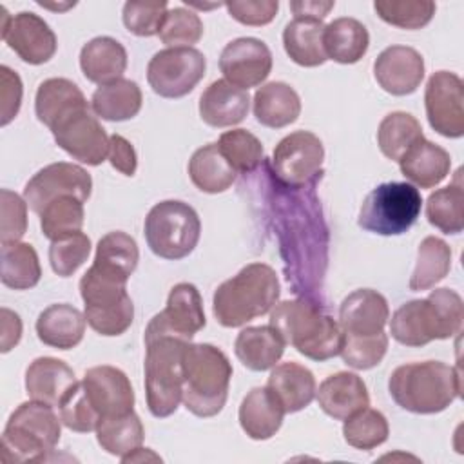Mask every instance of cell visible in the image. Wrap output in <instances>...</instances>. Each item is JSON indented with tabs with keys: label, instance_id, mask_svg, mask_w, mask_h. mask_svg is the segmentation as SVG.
Returning <instances> with one entry per match:
<instances>
[{
	"label": "cell",
	"instance_id": "3",
	"mask_svg": "<svg viewBox=\"0 0 464 464\" xmlns=\"http://www.w3.org/2000/svg\"><path fill=\"white\" fill-rule=\"evenodd\" d=\"M279 279L266 263H250L223 281L212 297L216 321L225 328H237L270 312L279 299Z\"/></svg>",
	"mask_w": 464,
	"mask_h": 464
},
{
	"label": "cell",
	"instance_id": "56",
	"mask_svg": "<svg viewBox=\"0 0 464 464\" xmlns=\"http://www.w3.org/2000/svg\"><path fill=\"white\" fill-rule=\"evenodd\" d=\"M2 315V324H0V352L7 353L9 350H13L22 337V321L20 315L9 308H2L0 310Z\"/></svg>",
	"mask_w": 464,
	"mask_h": 464
},
{
	"label": "cell",
	"instance_id": "9",
	"mask_svg": "<svg viewBox=\"0 0 464 464\" xmlns=\"http://www.w3.org/2000/svg\"><path fill=\"white\" fill-rule=\"evenodd\" d=\"M143 230L152 254L176 261L196 248L201 236V221L188 203L165 199L149 210Z\"/></svg>",
	"mask_w": 464,
	"mask_h": 464
},
{
	"label": "cell",
	"instance_id": "58",
	"mask_svg": "<svg viewBox=\"0 0 464 464\" xmlns=\"http://www.w3.org/2000/svg\"><path fill=\"white\" fill-rule=\"evenodd\" d=\"M147 459H152V460H161L158 455H154L150 450H147V448H138V450H134L132 453H129L127 457H123V459H120L121 462H140V460H147Z\"/></svg>",
	"mask_w": 464,
	"mask_h": 464
},
{
	"label": "cell",
	"instance_id": "55",
	"mask_svg": "<svg viewBox=\"0 0 464 464\" xmlns=\"http://www.w3.org/2000/svg\"><path fill=\"white\" fill-rule=\"evenodd\" d=\"M107 160L123 176H134V172L138 169V156H136V150H134L132 143L129 140H125L123 136H120V134L109 136Z\"/></svg>",
	"mask_w": 464,
	"mask_h": 464
},
{
	"label": "cell",
	"instance_id": "4",
	"mask_svg": "<svg viewBox=\"0 0 464 464\" xmlns=\"http://www.w3.org/2000/svg\"><path fill=\"white\" fill-rule=\"evenodd\" d=\"M388 390L402 410L431 415L444 411L460 395V372L442 361L408 362L392 372Z\"/></svg>",
	"mask_w": 464,
	"mask_h": 464
},
{
	"label": "cell",
	"instance_id": "19",
	"mask_svg": "<svg viewBox=\"0 0 464 464\" xmlns=\"http://www.w3.org/2000/svg\"><path fill=\"white\" fill-rule=\"evenodd\" d=\"M82 384L102 420L134 411V390L120 368L109 364L92 366L85 372Z\"/></svg>",
	"mask_w": 464,
	"mask_h": 464
},
{
	"label": "cell",
	"instance_id": "41",
	"mask_svg": "<svg viewBox=\"0 0 464 464\" xmlns=\"http://www.w3.org/2000/svg\"><path fill=\"white\" fill-rule=\"evenodd\" d=\"M145 430L134 411L103 419L96 428V440L109 455L127 457L143 442Z\"/></svg>",
	"mask_w": 464,
	"mask_h": 464
},
{
	"label": "cell",
	"instance_id": "23",
	"mask_svg": "<svg viewBox=\"0 0 464 464\" xmlns=\"http://www.w3.org/2000/svg\"><path fill=\"white\" fill-rule=\"evenodd\" d=\"M248 92L225 78L212 82L199 96V118L216 129L241 123L248 114Z\"/></svg>",
	"mask_w": 464,
	"mask_h": 464
},
{
	"label": "cell",
	"instance_id": "27",
	"mask_svg": "<svg viewBox=\"0 0 464 464\" xmlns=\"http://www.w3.org/2000/svg\"><path fill=\"white\" fill-rule=\"evenodd\" d=\"M89 107L80 87L67 78H47L38 85L34 96V112L40 123L49 130L74 111Z\"/></svg>",
	"mask_w": 464,
	"mask_h": 464
},
{
	"label": "cell",
	"instance_id": "37",
	"mask_svg": "<svg viewBox=\"0 0 464 464\" xmlns=\"http://www.w3.org/2000/svg\"><path fill=\"white\" fill-rule=\"evenodd\" d=\"M2 285L13 290H29L38 285L42 266L36 250L29 243L14 241L2 245Z\"/></svg>",
	"mask_w": 464,
	"mask_h": 464
},
{
	"label": "cell",
	"instance_id": "36",
	"mask_svg": "<svg viewBox=\"0 0 464 464\" xmlns=\"http://www.w3.org/2000/svg\"><path fill=\"white\" fill-rule=\"evenodd\" d=\"M190 181L207 194H219L232 187L237 172L221 154L218 143L199 147L188 161Z\"/></svg>",
	"mask_w": 464,
	"mask_h": 464
},
{
	"label": "cell",
	"instance_id": "45",
	"mask_svg": "<svg viewBox=\"0 0 464 464\" xmlns=\"http://www.w3.org/2000/svg\"><path fill=\"white\" fill-rule=\"evenodd\" d=\"M216 143L236 172H252L265 160L263 143L246 129L227 130Z\"/></svg>",
	"mask_w": 464,
	"mask_h": 464
},
{
	"label": "cell",
	"instance_id": "13",
	"mask_svg": "<svg viewBox=\"0 0 464 464\" xmlns=\"http://www.w3.org/2000/svg\"><path fill=\"white\" fill-rule=\"evenodd\" d=\"M205 323L203 299L198 288L192 283H178L170 288L165 308L149 321L143 341L150 343L158 337L190 341Z\"/></svg>",
	"mask_w": 464,
	"mask_h": 464
},
{
	"label": "cell",
	"instance_id": "8",
	"mask_svg": "<svg viewBox=\"0 0 464 464\" xmlns=\"http://www.w3.org/2000/svg\"><path fill=\"white\" fill-rule=\"evenodd\" d=\"M190 341L158 337L145 343V397L149 411L158 417L172 415L183 395V357Z\"/></svg>",
	"mask_w": 464,
	"mask_h": 464
},
{
	"label": "cell",
	"instance_id": "40",
	"mask_svg": "<svg viewBox=\"0 0 464 464\" xmlns=\"http://www.w3.org/2000/svg\"><path fill=\"white\" fill-rule=\"evenodd\" d=\"M422 138L424 134L419 120L404 111L386 114L377 129V145L392 161H399L402 154Z\"/></svg>",
	"mask_w": 464,
	"mask_h": 464
},
{
	"label": "cell",
	"instance_id": "10",
	"mask_svg": "<svg viewBox=\"0 0 464 464\" xmlns=\"http://www.w3.org/2000/svg\"><path fill=\"white\" fill-rule=\"evenodd\" d=\"M420 208V192L411 183H381L364 198L357 225L372 234L399 236L413 227Z\"/></svg>",
	"mask_w": 464,
	"mask_h": 464
},
{
	"label": "cell",
	"instance_id": "31",
	"mask_svg": "<svg viewBox=\"0 0 464 464\" xmlns=\"http://www.w3.org/2000/svg\"><path fill=\"white\" fill-rule=\"evenodd\" d=\"M234 352L239 362L252 372L274 368L285 353V341L268 326H246L234 343Z\"/></svg>",
	"mask_w": 464,
	"mask_h": 464
},
{
	"label": "cell",
	"instance_id": "32",
	"mask_svg": "<svg viewBox=\"0 0 464 464\" xmlns=\"http://www.w3.org/2000/svg\"><path fill=\"white\" fill-rule=\"evenodd\" d=\"M301 114V98L285 82H268L254 94V116L270 129H283Z\"/></svg>",
	"mask_w": 464,
	"mask_h": 464
},
{
	"label": "cell",
	"instance_id": "26",
	"mask_svg": "<svg viewBox=\"0 0 464 464\" xmlns=\"http://www.w3.org/2000/svg\"><path fill=\"white\" fill-rule=\"evenodd\" d=\"M85 324V314L72 304L56 303L40 312L36 319V335L45 346L71 350L82 343Z\"/></svg>",
	"mask_w": 464,
	"mask_h": 464
},
{
	"label": "cell",
	"instance_id": "6",
	"mask_svg": "<svg viewBox=\"0 0 464 464\" xmlns=\"http://www.w3.org/2000/svg\"><path fill=\"white\" fill-rule=\"evenodd\" d=\"M53 408L31 399L9 415L2 433V459L5 462L44 460L54 450L62 435V420Z\"/></svg>",
	"mask_w": 464,
	"mask_h": 464
},
{
	"label": "cell",
	"instance_id": "21",
	"mask_svg": "<svg viewBox=\"0 0 464 464\" xmlns=\"http://www.w3.org/2000/svg\"><path fill=\"white\" fill-rule=\"evenodd\" d=\"M390 319L388 301L372 288L348 294L339 306V326L344 337H372L384 332Z\"/></svg>",
	"mask_w": 464,
	"mask_h": 464
},
{
	"label": "cell",
	"instance_id": "28",
	"mask_svg": "<svg viewBox=\"0 0 464 464\" xmlns=\"http://www.w3.org/2000/svg\"><path fill=\"white\" fill-rule=\"evenodd\" d=\"M76 382L72 368L54 357H38L25 370V392L33 401L58 406Z\"/></svg>",
	"mask_w": 464,
	"mask_h": 464
},
{
	"label": "cell",
	"instance_id": "38",
	"mask_svg": "<svg viewBox=\"0 0 464 464\" xmlns=\"http://www.w3.org/2000/svg\"><path fill=\"white\" fill-rule=\"evenodd\" d=\"M451 268L450 245L435 236H428L420 241L417 250V263L410 277V290L420 292L435 286L442 281Z\"/></svg>",
	"mask_w": 464,
	"mask_h": 464
},
{
	"label": "cell",
	"instance_id": "53",
	"mask_svg": "<svg viewBox=\"0 0 464 464\" xmlns=\"http://www.w3.org/2000/svg\"><path fill=\"white\" fill-rule=\"evenodd\" d=\"M228 14L243 24V25H266L270 24L277 11H279V2L277 0H232L225 4Z\"/></svg>",
	"mask_w": 464,
	"mask_h": 464
},
{
	"label": "cell",
	"instance_id": "30",
	"mask_svg": "<svg viewBox=\"0 0 464 464\" xmlns=\"http://www.w3.org/2000/svg\"><path fill=\"white\" fill-rule=\"evenodd\" d=\"M266 386L279 399L286 413L304 410L315 397V377L299 362H281L270 372Z\"/></svg>",
	"mask_w": 464,
	"mask_h": 464
},
{
	"label": "cell",
	"instance_id": "49",
	"mask_svg": "<svg viewBox=\"0 0 464 464\" xmlns=\"http://www.w3.org/2000/svg\"><path fill=\"white\" fill-rule=\"evenodd\" d=\"M167 47H192L203 36L201 18L185 7L169 9L158 33Z\"/></svg>",
	"mask_w": 464,
	"mask_h": 464
},
{
	"label": "cell",
	"instance_id": "54",
	"mask_svg": "<svg viewBox=\"0 0 464 464\" xmlns=\"http://www.w3.org/2000/svg\"><path fill=\"white\" fill-rule=\"evenodd\" d=\"M22 80L20 76L7 65L0 67V125L5 127L13 121L22 105Z\"/></svg>",
	"mask_w": 464,
	"mask_h": 464
},
{
	"label": "cell",
	"instance_id": "39",
	"mask_svg": "<svg viewBox=\"0 0 464 464\" xmlns=\"http://www.w3.org/2000/svg\"><path fill=\"white\" fill-rule=\"evenodd\" d=\"M140 261V250L132 236L121 230H114L105 234L98 245L94 254V266L127 279L132 276Z\"/></svg>",
	"mask_w": 464,
	"mask_h": 464
},
{
	"label": "cell",
	"instance_id": "12",
	"mask_svg": "<svg viewBox=\"0 0 464 464\" xmlns=\"http://www.w3.org/2000/svg\"><path fill=\"white\" fill-rule=\"evenodd\" d=\"M207 60L194 47H167L147 65V82L161 98H183L203 80Z\"/></svg>",
	"mask_w": 464,
	"mask_h": 464
},
{
	"label": "cell",
	"instance_id": "29",
	"mask_svg": "<svg viewBox=\"0 0 464 464\" xmlns=\"http://www.w3.org/2000/svg\"><path fill=\"white\" fill-rule=\"evenodd\" d=\"M80 69L92 83L105 85L116 82L127 69V51L111 36H96L82 47Z\"/></svg>",
	"mask_w": 464,
	"mask_h": 464
},
{
	"label": "cell",
	"instance_id": "44",
	"mask_svg": "<svg viewBox=\"0 0 464 464\" xmlns=\"http://www.w3.org/2000/svg\"><path fill=\"white\" fill-rule=\"evenodd\" d=\"M83 201L72 196H62L51 201L40 214V228L42 234L54 241L65 237L69 234L80 232L83 227Z\"/></svg>",
	"mask_w": 464,
	"mask_h": 464
},
{
	"label": "cell",
	"instance_id": "17",
	"mask_svg": "<svg viewBox=\"0 0 464 464\" xmlns=\"http://www.w3.org/2000/svg\"><path fill=\"white\" fill-rule=\"evenodd\" d=\"M2 11V40L18 58L29 65H42L49 62L58 47L56 34L44 18L34 13L22 11L9 14L5 7Z\"/></svg>",
	"mask_w": 464,
	"mask_h": 464
},
{
	"label": "cell",
	"instance_id": "24",
	"mask_svg": "<svg viewBox=\"0 0 464 464\" xmlns=\"http://www.w3.org/2000/svg\"><path fill=\"white\" fill-rule=\"evenodd\" d=\"M285 408L268 386L252 388L239 404L241 430L254 440L274 437L285 417Z\"/></svg>",
	"mask_w": 464,
	"mask_h": 464
},
{
	"label": "cell",
	"instance_id": "20",
	"mask_svg": "<svg viewBox=\"0 0 464 464\" xmlns=\"http://www.w3.org/2000/svg\"><path fill=\"white\" fill-rule=\"evenodd\" d=\"M373 76L388 94H411L424 78V58L408 45L386 47L373 62Z\"/></svg>",
	"mask_w": 464,
	"mask_h": 464
},
{
	"label": "cell",
	"instance_id": "48",
	"mask_svg": "<svg viewBox=\"0 0 464 464\" xmlns=\"http://www.w3.org/2000/svg\"><path fill=\"white\" fill-rule=\"evenodd\" d=\"M89 254H91V239L87 237V234L80 230L51 241L49 263L56 276L69 277L87 261Z\"/></svg>",
	"mask_w": 464,
	"mask_h": 464
},
{
	"label": "cell",
	"instance_id": "11",
	"mask_svg": "<svg viewBox=\"0 0 464 464\" xmlns=\"http://www.w3.org/2000/svg\"><path fill=\"white\" fill-rule=\"evenodd\" d=\"M324 147L310 130H295L285 136L272 154V174L285 188L299 190L314 187L323 174Z\"/></svg>",
	"mask_w": 464,
	"mask_h": 464
},
{
	"label": "cell",
	"instance_id": "43",
	"mask_svg": "<svg viewBox=\"0 0 464 464\" xmlns=\"http://www.w3.org/2000/svg\"><path fill=\"white\" fill-rule=\"evenodd\" d=\"M390 435V426L386 417L373 408H362L361 411L344 419L343 437L355 450H373L386 442Z\"/></svg>",
	"mask_w": 464,
	"mask_h": 464
},
{
	"label": "cell",
	"instance_id": "33",
	"mask_svg": "<svg viewBox=\"0 0 464 464\" xmlns=\"http://www.w3.org/2000/svg\"><path fill=\"white\" fill-rule=\"evenodd\" d=\"M323 44L328 60L348 65L359 62L366 54L370 34L362 22L350 16H341L324 25Z\"/></svg>",
	"mask_w": 464,
	"mask_h": 464
},
{
	"label": "cell",
	"instance_id": "57",
	"mask_svg": "<svg viewBox=\"0 0 464 464\" xmlns=\"http://www.w3.org/2000/svg\"><path fill=\"white\" fill-rule=\"evenodd\" d=\"M335 2L332 0H297L290 2V9L295 18H308V20H321L334 9Z\"/></svg>",
	"mask_w": 464,
	"mask_h": 464
},
{
	"label": "cell",
	"instance_id": "2",
	"mask_svg": "<svg viewBox=\"0 0 464 464\" xmlns=\"http://www.w3.org/2000/svg\"><path fill=\"white\" fill-rule=\"evenodd\" d=\"M268 324L285 344L294 346L312 361H328L341 352L343 330L315 301L299 297L277 303L272 308Z\"/></svg>",
	"mask_w": 464,
	"mask_h": 464
},
{
	"label": "cell",
	"instance_id": "16",
	"mask_svg": "<svg viewBox=\"0 0 464 464\" xmlns=\"http://www.w3.org/2000/svg\"><path fill=\"white\" fill-rule=\"evenodd\" d=\"M51 132L56 145L80 163L96 167L107 160L109 136L98 118L91 112V107L65 116L51 129Z\"/></svg>",
	"mask_w": 464,
	"mask_h": 464
},
{
	"label": "cell",
	"instance_id": "50",
	"mask_svg": "<svg viewBox=\"0 0 464 464\" xmlns=\"http://www.w3.org/2000/svg\"><path fill=\"white\" fill-rule=\"evenodd\" d=\"M388 350V335L382 332L372 337H344L339 355L353 370H370L377 366Z\"/></svg>",
	"mask_w": 464,
	"mask_h": 464
},
{
	"label": "cell",
	"instance_id": "14",
	"mask_svg": "<svg viewBox=\"0 0 464 464\" xmlns=\"http://www.w3.org/2000/svg\"><path fill=\"white\" fill-rule=\"evenodd\" d=\"M92 190L91 174L74 163L58 161L40 169L24 187V199L34 214L62 196H72L80 201H87Z\"/></svg>",
	"mask_w": 464,
	"mask_h": 464
},
{
	"label": "cell",
	"instance_id": "1",
	"mask_svg": "<svg viewBox=\"0 0 464 464\" xmlns=\"http://www.w3.org/2000/svg\"><path fill=\"white\" fill-rule=\"evenodd\" d=\"M464 301L451 288H435L424 299L401 304L390 319L392 337L404 346H424L460 334Z\"/></svg>",
	"mask_w": 464,
	"mask_h": 464
},
{
	"label": "cell",
	"instance_id": "51",
	"mask_svg": "<svg viewBox=\"0 0 464 464\" xmlns=\"http://www.w3.org/2000/svg\"><path fill=\"white\" fill-rule=\"evenodd\" d=\"M169 11L167 2H125L121 11L123 25L136 36H154L160 33L165 14Z\"/></svg>",
	"mask_w": 464,
	"mask_h": 464
},
{
	"label": "cell",
	"instance_id": "5",
	"mask_svg": "<svg viewBox=\"0 0 464 464\" xmlns=\"http://www.w3.org/2000/svg\"><path fill=\"white\" fill-rule=\"evenodd\" d=\"M181 402L196 417L218 415L228 397L232 364L223 350L208 343H188L183 357Z\"/></svg>",
	"mask_w": 464,
	"mask_h": 464
},
{
	"label": "cell",
	"instance_id": "52",
	"mask_svg": "<svg viewBox=\"0 0 464 464\" xmlns=\"http://www.w3.org/2000/svg\"><path fill=\"white\" fill-rule=\"evenodd\" d=\"M0 241H20L27 230V203L9 188L0 190Z\"/></svg>",
	"mask_w": 464,
	"mask_h": 464
},
{
	"label": "cell",
	"instance_id": "18",
	"mask_svg": "<svg viewBox=\"0 0 464 464\" xmlns=\"http://www.w3.org/2000/svg\"><path fill=\"white\" fill-rule=\"evenodd\" d=\"M219 71L227 82L248 91L268 78L272 71V53L259 38H236L223 47L219 54Z\"/></svg>",
	"mask_w": 464,
	"mask_h": 464
},
{
	"label": "cell",
	"instance_id": "42",
	"mask_svg": "<svg viewBox=\"0 0 464 464\" xmlns=\"http://www.w3.org/2000/svg\"><path fill=\"white\" fill-rule=\"evenodd\" d=\"M459 174L460 170H457L455 183L431 192L426 199L430 225L444 234H460L464 228V190Z\"/></svg>",
	"mask_w": 464,
	"mask_h": 464
},
{
	"label": "cell",
	"instance_id": "46",
	"mask_svg": "<svg viewBox=\"0 0 464 464\" xmlns=\"http://www.w3.org/2000/svg\"><path fill=\"white\" fill-rule=\"evenodd\" d=\"M377 16L399 29L415 31L428 25L435 14V2L431 0H377L373 2Z\"/></svg>",
	"mask_w": 464,
	"mask_h": 464
},
{
	"label": "cell",
	"instance_id": "7",
	"mask_svg": "<svg viewBox=\"0 0 464 464\" xmlns=\"http://www.w3.org/2000/svg\"><path fill=\"white\" fill-rule=\"evenodd\" d=\"M87 324L100 335H121L134 319V304L127 294V281L91 265L80 279Z\"/></svg>",
	"mask_w": 464,
	"mask_h": 464
},
{
	"label": "cell",
	"instance_id": "15",
	"mask_svg": "<svg viewBox=\"0 0 464 464\" xmlns=\"http://www.w3.org/2000/svg\"><path fill=\"white\" fill-rule=\"evenodd\" d=\"M426 118L444 138L464 136V82L451 71H437L424 91Z\"/></svg>",
	"mask_w": 464,
	"mask_h": 464
},
{
	"label": "cell",
	"instance_id": "22",
	"mask_svg": "<svg viewBox=\"0 0 464 464\" xmlns=\"http://www.w3.org/2000/svg\"><path fill=\"white\" fill-rule=\"evenodd\" d=\"M319 408L335 420H344L350 415L370 406V395L364 381L352 372H337L326 377L315 390Z\"/></svg>",
	"mask_w": 464,
	"mask_h": 464
},
{
	"label": "cell",
	"instance_id": "34",
	"mask_svg": "<svg viewBox=\"0 0 464 464\" xmlns=\"http://www.w3.org/2000/svg\"><path fill=\"white\" fill-rule=\"evenodd\" d=\"M323 34L324 24L321 20L294 18L285 25L283 47L294 63L301 67H317L328 60Z\"/></svg>",
	"mask_w": 464,
	"mask_h": 464
},
{
	"label": "cell",
	"instance_id": "25",
	"mask_svg": "<svg viewBox=\"0 0 464 464\" xmlns=\"http://www.w3.org/2000/svg\"><path fill=\"white\" fill-rule=\"evenodd\" d=\"M397 163L402 176L413 187L431 188L450 174L451 156L440 145L422 138L410 147Z\"/></svg>",
	"mask_w": 464,
	"mask_h": 464
},
{
	"label": "cell",
	"instance_id": "47",
	"mask_svg": "<svg viewBox=\"0 0 464 464\" xmlns=\"http://www.w3.org/2000/svg\"><path fill=\"white\" fill-rule=\"evenodd\" d=\"M58 413L62 424L78 433L96 431L98 424L102 422L98 411L89 402L83 384L80 381H76L62 397V401L58 402Z\"/></svg>",
	"mask_w": 464,
	"mask_h": 464
},
{
	"label": "cell",
	"instance_id": "35",
	"mask_svg": "<svg viewBox=\"0 0 464 464\" xmlns=\"http://www.w3.org/2000/svg\"><path fill=\"white\" fill-rule=\"evenodd\" d=\"M143 103L141 89L136 82L120 78L100 85L91 98L92 112L107 121H125L134 118Z\"/></svg>",
	"mask_w": 464,
	"mask_h": 464
}]
</instances>
